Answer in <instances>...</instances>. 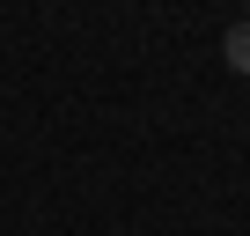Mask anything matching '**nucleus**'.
<instances>
[{"label":"nucleus","mask_w":250,"mask_h":236,"mask_svg":"<svg viewBox=\"0 0 250 236\" xmlns=\"http://www.w3.org/2000/svg\"><path fill=\"white\" fill-rule=\"evenodd\" d=\"M221 59H228L235 74H250V23H228V37H221Z\"/></svg>","instance_id":"nucleus-1"}]
</instances>
